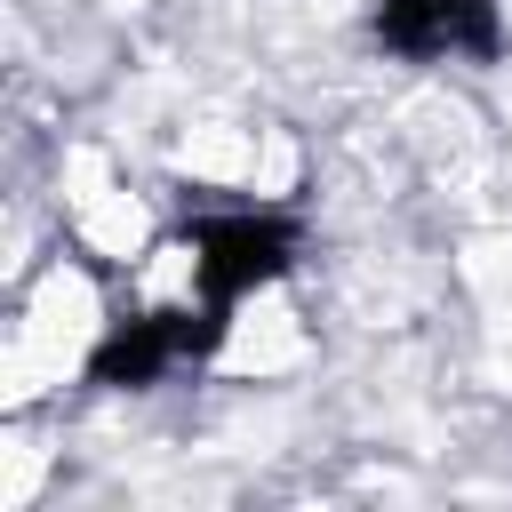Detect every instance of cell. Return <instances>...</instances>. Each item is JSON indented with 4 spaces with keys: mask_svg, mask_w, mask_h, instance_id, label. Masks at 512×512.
Wrapping results in <instances>:
<instances>
[{
    "mask_svg": "<svg viewBox=\"0 0 512 512\" xmlns=\"http://www.w3.org/2000/svg\"><path fill=\"white\" fill-rule=\"evenodd\" d=\"M304 360V312L280 280H248L216 320V368L224 376H280Z\"/></svg>",
    "mask_w": 512,
    "mask_h": 512,
    "instance_id": "obj_2",
    "label": "cell"
},
{
    "mask_svg": "<svg viewBox=\"0 0 512 512\" xmlns=\"http://www.w3.org/2000/svg\"><path fill=\"white\" fill-rule=\"evenodd\" d=\"M96 336H104L96 280H88V264L56 256V264L24 288V312H16V336H8V376H16V400H24V392H40V376L80 368Z\"/></svg>",
    "mask_w": 512,
    "mask_h": 512,
    "instance_id": "obj_1",
    "label": "cell"
}]
</instances>
